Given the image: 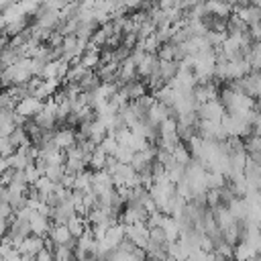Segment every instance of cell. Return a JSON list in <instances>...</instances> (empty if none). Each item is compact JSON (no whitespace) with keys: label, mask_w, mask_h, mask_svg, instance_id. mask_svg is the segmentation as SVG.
Returning a JSON list of instances; mask_svg holds the SVG:
<instances>
[{"label":"cell","mask_w":261,"mask_h":261,"mask_svg":"<svg viewBox=\"0 0 261 261\" xmlns=\"http://www.w3.org/2000/svg\"><path fill=\"white\" fill-rule=\"evenodd\" d=\"M106 163H108V155L98 147L96 151H94V155H92V159H90V169L94 171V173H98V171H104L106 169Z\"/></svg>","instance_id":"8fae6325"},{"label":"cell","mask_w":261,"mask_h":261,"mask_svg":"<svg viewBox=\"0 0 261 261\" xmlns=\"http://www.w3.org/2000/svg\"><path fill=\"white\" fill-rule=\"evenodd\" d=\"M45 245H47V239H41V237H37V234H31V237H27V239L20 243L18 253H20L22 257L35 259V257L45 249Z\"/></svg>","instance_id":"8992f818"},{"label":"cell","mask_w":261,"mask_h":261,"mask_svg":"<svg viewBox=\"0 0 261 261\" xmlns=\"http://www.w3.org/2000/svg\"><path fill=\"white\" fill-rule=\"evenodd\" d=\"M67 228L71 230L73 239H82V237L86 234V230L90 228V222H88V218H86V216L75 214V216H73V218L67 222Z\"/></svg>","instance_id":"ba28073f"},{"label":"cell","mask_w":261,"mask_h":261,"mask_svg":"<svg viewBox=\"0 0 261 261\" xmlns=\"http://www.w3.org/2000/svg\"><path fill=\"white\" fill-rule=\"evenodd\" d=\"M177 75H179V61H161V77L165 80V84H169Z\"/></svg>","instance_id":"30bf717a"},{"label":"cell","mask_w":261,"mask_h":261,"mask_svg":"<svg viewBox=\"0 0 261 261\" xmlns=\"http://www.w3.org/2000/svg\"><path fill=\"white\" fill-rule=\"evenodd\" d=\"M249 35H251V39H253L255 43H261V22L249 27Z\"/></svg>","instance_id":"e0dca14e"},{"label":"cell","mask_w":261,"mask_h":261,"mask_svg":"<svg viewBox=\"0 0 261 261\" xmlns=\"http://www.w3.org/2000/svg\"><path fill=\"white\" fill-rule=\"evenodd\" d=\"M212 210H214V216H216V222H218L220 232H226L230 226H234V224H237L234 216L230 214V210H228L226 206H218V208H212Z\"/></svg>","instance_id":"52a82bcc"},{"label":"cell","mask_w":261,"mask_h":261,"mask_svg":"<svg viewBox=\"0 0 261 261\" xmlns=\"http://www.w3.org/2000/svg\"><path fill=\"white\" fill-rule=\"evenodd\" d=\"M253 135H257V137H261V114L257 112V118H255V124H253Z\"/></svg>","instance_id":"ac0fdd59"},{"label":"cell","mask_w":261,"mask_h":261,"mask_svg":"<svg viewBox=\"0 0 261 261\" xmlns=\"http://www.w3.org/2000/svg\"><path fill=\"white\" fill-rule=\"evenodd\" d=\"M100 149H102L108 157H116V153H118V149H120V143H118L114 137H106L104 143L100 145Z\"/></svg>","instance_id":"7c38bea8"},{"label":"cell","mask_w":261,"mask_h":261,"mask_svg":"<svg viewBox=\"0 0 261 261\" xmlns=\"http://www.w3.org/2000/svg\"><path fill=\"white\" fill-rule=\"evenodd\" d=\"M206 12L214 18H228L232 14V4H222V2H208Z\"/></svg>","instance_id":"9c48e42d"},{"label":"cell","mask_w":261,"mask_h":261,"mask_svg":"<svg viewBox=\"0 0 261 261\" xmlns=\"http://www.w3.org/2000/svg\"><path fill=\"white\" fill-rule=\"evenodd\" d=\"M24 175H27V181H29V186H35L41 177H43V173L37 169V165L35 163H31L27 169H24Z\"/></svg>","instance_id":"2e32d148"},{"label":"cell","mask_w":261,"mask_h":261,"mask_svg":"<svg viewBox=\"0 0 261 261\" xmlns=\"http://www.w3.org/2000/svg\"><path fill=\"white\" fill-rule=\"evenodd\" d=\"M226 114V108L220 104V100L216 102H208V104H202L198 108V116L200 120H212V122H220Z\"/></svg>","instance_id":"5b68a950"},{"label":"cell","mask_w":261,"mask_h":261,"mask_svg":"<svg viewBox=\"0 0 261 261\" xmlns=\"http://www.w3.org/2000/svg\"><path fill=\"white\" fill-rule=\"evenodd\" d=\"M126 230V239L130 243H135L139 249H145L147 251V245H149V239H151V230L147 224H135V226H124Z\"/></svg>","instance_id":"7a4b0ae2"},{"label":"cell","mask_w":261,"mask_h":261,"mask_svg":"<svg viewBox=\"0 0 261 261\" xmlns=\"http://www.w3.org/2000/svg\"><path fill=\"white\" fill-rule=\"evenodd\" d=\"M43 108H45V102H41L39 98L31 96V98H24L22 102H18L16 108H14V112L20 114V116H24V118H29V120H35V116H37Z\"/></svg>","instance_id":"3957f363"},{"label":"cell","mask_w":261,"mask_h":261,"mask_svg":"<svg viewBox=\"0 0 261 261\" xmlns=\"http://www.w3.org/2000/svg\"><path fill=\"white\" fill-rule=\"evenodd\" d=\"M53 145L57 149H61V151H67V149L75 147L77 145V133H75V128H71V126L57 128L55 130V137H53Z\"/></svg>","instance_id":"6da1fadb"},{"label":"cell","mask_w":261,"mask_h":261,"mask_svg":"<svg viewBox=\"0 0 261 261\" xmlns=\"http://www.w3.org/2000/svg\"><path fill=\"white\" fill-rule=\"evenodd\" d=\"M63 175H65V165H49L45 171V177H49L55 184H59Z\"/></svg>","instance_id":"4fadbf2b"},{"label":"cell","mask_w":261,"mask_h":261,"mask_svg":"<svg viewBox=\"0 0 261 261\" xmlns=\"http://www.w3.org/2000/svg\"><path fill=\"white\" fill-rule=\"evenodd\" d=\"M29 222H31L33 234H37V237H41V239H47V237L51 234V228H53V220H51V218H47V216H43L41 212L33 210V212H31V218H29Z\"/></svg>","instance_id":"277c9868"},{"label":"cell","mask_w":261,"mask_h":261,"mask_svg":"<svg viewBox=\"0 0 261 261\" xmlns=\"http://www.w3.org/2000/svg\"><path fill=\"white\" fill-rule=\"evenodd\" d=\"M0 153H2V159H8V157H12L16 153V147L10 143L8 137H2L0 139Z\"/></svg>","instance_id":"9a60e30c"},{"label":"cell","mask_w":261,"mask_h":261,"mask_svg":"<svg viewBox=\"0 0 261 261\" xmlns=\"http://www.w3.org/2000/svg\"><path fill=\"white\" fill-rule=\"evenodd\" d=\"M214 253H216V255H220V257H224L226 261H230V259L234 257V247H232V245H228L226 241H220V243L216 245Z\"/></svg>","instance_id":"5bb4252c"},{"label":"cell","mask_w":261,"mask_h":261,"mask_svg":"<svg viewBox=\"0 0 261 261\" xmlns=\"http://www.w3.org/2000/svg\"><path fill=\"white\" fill-rule=\"evenodd\" d=\"M255 108H259V114H261V96H259V100H257V104H255Z\"/></svg>","instance_id":"d6986e66"}]
</instances>
